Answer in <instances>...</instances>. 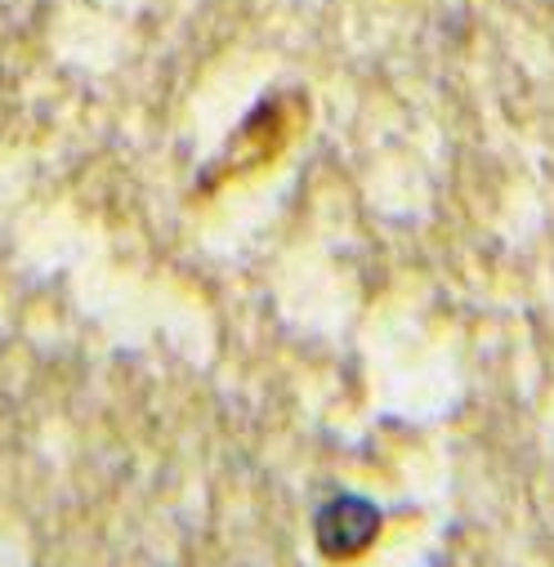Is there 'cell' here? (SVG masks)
<instances>
[{"label": "cell", "instance_id": "obj_1", "mask_svg": "<svg viewBox=\"0 0 554 567\" xmlns=\"http://www.w3.org/2000/svg\"><path fill=\"white\" fill-rule=\"evenodd\" d=\"M314 532H318V549L327 558L345 563V558H358L362 549H371V540L380 536V509L367 496L345 492V496H331L318 509Z\"/></svg>", "mask_w": 554, "mask_h": 567}]
</instances>
